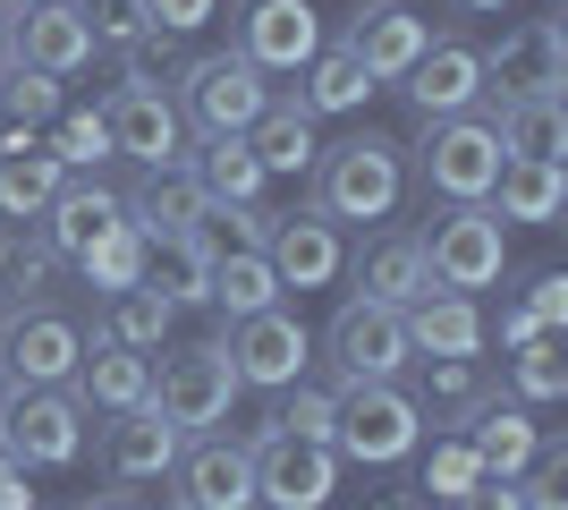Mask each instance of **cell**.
I'll return each mask as SVG.
<instances>
[{"mask_svg":"<svg viewBox=\"0 0 568 510\" xmlns=\"http://www.w3.org/2000/svg\"><path fill=\"white\" fill-rule=\"evenodd\" d=\"M399 196H407V146H390L382 128H356L314 153V213L323 221H382Z\"/></svg>","mask_w":568,"mask_h":510,"instance_id":"1","label":"cell"},{"mask_svg":"<svg viewBox=\"0 0 568 510\" xmlns=\"http://www.w3.org/2000/svg\"><path fill=\"white\" fill-rule=\"evenodd\" d=\"M0 451L26 468H77L85 460V409L69 383H9L0 391Z\"/></svg>","mask_w":568,"mask_h":510,"instance_id":"2","label":"cell"},{"mask_svg":"<svg viewBox=\"0 0 568 510\" xmlns=\"http://www.w3.org/2000/svg\"><path fill=\"white\" fill-rule=\"evenodd\" d=\"M425 434V409L407 400L399 383H339V409H332V451L356 468H399Z\"/></svg>","mask_w":568,"mask_h":510,"instance_id":"3","label":"cell"},{"mask_svg":"<svg viewBox=\"0 0 568 510\" xmlns=\"http://www.w3.org/2000/svg\"><path fill=\"white\" fill-rule=\"evenodd\" d=\"M263 102H272V86H263V69L246 51H204V60H187V77H179V120H187L195 137H246Z\"/></svg>","mask_w":568,"mask_h":510,"instance_id":"4","label":"cell"},{"mask_svg":"<svg viewBox=\"0 0 568 510\" xmlns=\"http://www.w3.org/2000/svg\"><path fill=\"white\" fill-rule=\"evenodd\" d=\"M221 358H230L237 391H288V383H306V366H314V332L288 307H255V316H230Z\"/></svg>","mask_w":568,"mask_h":510,"instance_id":"5","label":"cell"},{"mask_svg":"<svg viewBox=\"0 0 568 510\" xmlns=\"http://www.w3.org/2000/svg\"><path fill=\"white\" fill-rule=\"evenodd\" d=\"M323 358H332L339 383H399V366L416 358L407 349V323L399 307H382V298H339V316L323 323Z\"/></svg>","mask_w":568,"mask_h":510,"instance_id":"6","label":"cell"},{"mask_svg":"<svg viewBox=\"0 0 568 510\" xmlns=\"http://www.w3.org/2000/svg\"><path fill=\"white\" fill-rule=\"evenodd\" d=\"M230 400H237V374H230V358H221V340L170 349L162 374H153V409H162L179 434H213V426H230Z\"/></svg>","mask_w":568,"mask_h":510,"instance_id":"7","label":"cell"},{"mask_svg":"<svg viewBox=\"0 0 568 510\" xmlns=\"http://www.w3.org/2000/svg\"><path fill=\"white\" fill-rule=\"evenodd\" d=\"M425 264L442 290H493L500 272H509V239H500V213L493 204H450V213L425 230Z\"/></svg>","mask_w":568,"mask_h":510,"instance_id":"8","label":"cell"},{"mask_svg":"<svg viewBox=\"0 0 568 510\" xmlns=\"http://www.w3.org/2000/svg\"><path fill=\"white\" fill-rule=\"evenodd\" d=\"M339 493V451L306 434H255V502L263 510H323Z\"/></svg>","mask_w":568,"mask_h":510,"instance_id":"9","label":"cell"},{"mask_svg":"<svg viewBox=\"0 0 568 510\" xmlns=\"http://www.w3.org/2000/svg\"><path fill=\"white\" fill-rule=\"evenodd\" d=\"M500 179V137L493 120H475V111H458V120H433L425 137V188L442 196V204H484Z\"/></svg>","mask_w":568,"mask_h":510,"instance_id":"10","label":"cell"},{"mask_svg":"<svg viewBox=\"0 0 568 510\" xmlns=\"http://www.w3.org/2000/svg\"><path fill=\"white\" fill-rule=\"evenodd\" d=\"M77 358H85V332L60 307H9L0 316V383H69Z\"/></svg>","mask_w":568,"mask_h":510,"instance_id":"11","label":"cell"},{"mask_svg":"<svg viewBox=\"0 0 568 510\" xmlns=\"http://www.w3.org/2000/svg\"><path fill=\"white\" fill-rule=\"evenodd\" d=\"M102 120H111V153H128L136 170H179L187 162V120H179V102H170L162 86H111Z\"/></svg>","mask_w":568,"mask_h":510,"instance_id":"12","label":"cell"},{"mask_svg":"<svg viewBox=\"0 0 568 510\" xmlns=\"http://www.w3.org/2000/svg\"><path fill=\"white\" fill-rule=\"evenodd\" d=\"M179 502L187 510H255V442H230V434H187L179 442Z\"/></svg>","mask_w":568,"mask_h":510,"instance_id":"13","label":"cell"},{"mask_svg":"<svg viewBox=\"0 0 568 510\" xmlns=\"http://www.w3.org/2000/svg\"><path fill=\"white\" fill-rule=\"evenodd\" d=\"M94 26H85V9L77 0H34V9H9V60H26V69L43 77H77L94 69Z\"/></svg>","mask_w":568,"mask_h":510,"instance_id":"14","label":"cell"},{"mask_svg":"<svg viewBox=\"0 0 568 510\" xmlns=\"http://www.w3.org/2000/svg\"><path fill=\"white\" fill-rule=\"evenodd\" d=\"M568 86V26L526 18L518 34H500L484 51V94H560Z\"/></svg>","mask_w":568,"mask_h":510,"instance_id":"15","label":"cell"},{"mask_svg":"<svg viewBox=\"0 0 568 510\" xmlns=\"http://www.w3.org/2000/svg\"><path fill=\"white\" fill-rule=\"evenodd\" d=\"M237 51H246L263 77H297L314 51H323L314 0H246V9H237Z\"/></svg>","mask_w":568,"mask_h":510,"instance_id":"16","label":"cell"},{"mask_svg":"<svg viewBox=\"0 0 568 510\" xmlns=\"http://www.w3.org/2000/svg\"><path fill=\"white\" fill-rule=\"evenodd\" d=\"M179 426H170L153 400H136V409H111V426H102V477L111 486H162L170 460H179Z\"/></svg>","mask_w":568,"mask_h":510,"instance_id":"17","label":"cell"},{"mask_svg":"<svg viewBox=\"0 0 568 510\" xmlns=\"http://www.w3.org/2000/svg\"><path fill=\"white\" fill-rule=\"evenodd\" d=\"M263 264H272V281L281 290H323V281H339V221H323L306 204V213H272V230H263Z\"/></svg>","mask_w":568,"mask_h":510,"instance_id":"18","label":"cell"},{"mask_svg":"<svg viewBox=\"0 0 568 510\" xmlns=\"http://www.w3.org/2000/svg\"><path fill=\"white\" fill-rule=\"evenodd\" d=\"M339 43L365 60V77H374V86H399V77L416 69V51L433 43V26L416 18V9H399V0H365V9L348 18V34H339Z\"/></svg>","mask_w":568,"mask_h":510,"instance_id":"19","label":"cell"},{"mask_svg":"<svg viewBox=\"0 0 568 510\" xmlns=\"http://www.w3.org/2000/svg\"><path fill=\"white\" fill-rule=\"evenodd\" d=\"M399 94L425 111V120H458L484 102V51L475 43H425L416 51V69L399 77Z\"/></svg>","mask_w":568,"mask_h":510,"instance_id":"20","label":"cell"},{"mask_svg":"<svg viewBox=\"0 0 568 510\" xmlns=\"http://www.w3.org/2000/svg\"><path fill=\"white\" fill-rule=\"evenodd\" d=\"M119 221H128V196L94 188V179H60V196L43 204V247L60 256V264H77L94 239H111Z\"/></svg>","mask_w":568,"mask_h":510,"instance_id":"21","label":"cell"},{"mask_svg":"<svg viewBox=\"0 0 568 510\" xmlns=\"http://www.w3.org/2000/svg\"><path fill=\"white\" fill-rule=\"evenodd\" d=\"M399 323L416 358H475L484 349V307L467 290H425L416 307H399Z\"/></svg>","mask_w":568,"mask_h":510,"instance_id":"22","label":"cell"},{"mask_svg":"<svg viewBox=\"0 0 568 510\" xmlns=\"http://www.w3.org/2000/svg\"><path fill=\"white\" fill-rule=\"evenodd\" d=\"M356 290L365 298H382V307H416L425 290H442L433 281V264H425V239L416 230H382L365 256H356Z\"/></svg>","mask_w":568,"mask_h":510,"instance_id":"23","label":"cell"},{"mask_svg":"<svg viewBox=\"0 0 568 510\" xmlns=\"http://www.w3.org/2000/svg\"><path fill=\"white\" fill-rule=\"evenodd\" d=\"M69 391H77V409H136V400H153V366H144V349L85 340V358H77Z\"/></svg>","mask_w":568,"mask_h":510,"instance_id":"24","label":"cell"},{"mask_svg":"<svg viewBox=\"0 0 568 510\" xmlns=\"http://www.w3.org/2000/svg\"><path fill=\"white\" fill-rule=\"evenodd\" d=\"M493 137H500V153H518V162H560L568 153V102L560 94H500Z\"/></svg>","mask_w":568,"mask_h":510,"instance_id":"25","label":"cell"},{"mask_svg":"<svg viewBox=\"0 0 568 510\" xmlns=\"http://www.w3.org/2000/svg\"><path fill=\"white\" fill-rule=\"evenodd\" d=\"M246 153L263 162V179H297V170H314V111L306 102H263L255 128H246Z\"/></svg>","mask_w":568,"mask_h":510,"instance_id":"26","label":"cell"},{"mask_svg":"<svg viewBox=\"0 0 568 510\" xmlns=\"http://www.w3.org/2000/svg\"><path fill=\"white\" fill-rule=\"evenodd\" d=\"M500 221H560L568 213V170L560 162H518V153H500V179L484 196Z\"/></svg>","mask_w":568,"mask_h":510,"instance_id":"27","label":"cell"},{"mask_svg":"<svg viewBox=\"0 0 568 510\" xmlns=\"http://www.w3.org/2000/svg\"><path fill=\"white\" fill-rule=\"evenodd\" d=\"M204 281H213V256L195 247V230H153L144 239V290H162L170 307H204Z\"/></svg>","mask_w":568,"mask_h":510,"instance_id":"28","label":"cell"},{"mask_svg":"<svg viewBox=\"0 0 568 510\" xmlns=\"http://www.w3.org/2000/svg\"><path fill=\"white\" fill-rule=\"evenodd\" d=\"M467 442H475V460L493 468V477H518L535 451H544V426L526 409H500V400H484V409L467 417Z\"/></svg>","mask_w":568,"mask_h":510,"instance_id":"29","label":"cell"},{"mask_svg":"<svg viewBox=\"0 0 568 510\" xmlns=\"http://www.w3.org/2000/svg\"><path fill=\"white\" fill-rule=\"evenodd\" d=\"M60 153L51 146H18V153H0V221H43V204L60 196Z\"/></svg>","mask_w":568,"mask_h":510,"instance_id":"30","label":"cell"},{"mask_svg":"<svg viewBox=\"0 0 568 510\" xmlns=\"http://www.w3.org/2000/svg\"><path fill=\"white\" fill-rule=\"evenodd\" d=\"M187 170L213 204H255L263 196V162L246 153V137H204V153H187Z\"/></svg>","mask_w":568,"mask_h":510,"instance_id":"31","label":"cell"},{"mask_svg":"<svg viewBox=\"0 0 568 510\" xmlns=\"http://www.w3.org/2000/svg\"><path fill=\"white\" fill-rule=\"evenodd\" d=\"M170 307L162 290H144V281H128V290H111V307H102V332L94 340H111V349H162L170 340Z\"/></svg>","mask_w":568,"mask_h":510,"instance_id":"32","label":"cell"},{"mask_svg":"<svg viewBox=\"0 0 568 510\" xmlns=\"http://www.w3.org/2000/svg\"><path fill=\"white\" fill-rule=\"evenodd\" d=\"M204 307H221V316H255V307H281V281H272V264H263V247H237V256H213Z\"/></svg>","mask_w":568,"mask_h":510,"instance_id":"33","label":"cell"},{"mask_svg":"<svg viewBox=\"0 0 568 510\" xmlns=\"http://www.w3.org/2000/svg\"><path fill=\"white\" fill-rule=\"evenodd\" d=\"M365 94H374V77H365V60H356L348 43H323V51L306 60V94H297V102H306L314 120H332V111H356Z\"/></svg>","mask_w":568,"mask_h":510,"instance_id":"34","label":"cell"},{"mask_svg":"<svg viewBox=\"0 0 568 510\" xmlns=\"http://www.w3.org/2000/svg\"><path fill=\"white\" fill-rule=\"evenodd\" d=\"M195 213H204V188H195L187 162H179V170H153V188L128 204V221H136L144 239H153V230H187Z\"/></svg>","mask_w":568,"mask_h":510,"instance_id":"35","label":"cell"},{"mask_svg":"<svg viewBox=\"0 0 568 510\" xmlns=\"http://www.w3.org/2000/svg\"><path fill=\"white\" fill-rule=\"evenodd\" d=\"M77 272H85L94 290H128V281H144V230H136V221H119L111 239H94L85 256H77Z\"/></svg>","mask_w":568,"mask_h":510,"instance_id":"36","label":"cell"},{"mask_svg":"<svg viewBox=\"0 0 568 510\" xmlns=\"http://www.w3.org/2000/svg\"><path fill=\"white\" fill-rule=\"evenodd\" d=\"M509 391H518L526 409H544V400H568V358H560V340H526L518 358H509Z\"/></svg>","mask_w":568,"mask_h":510,"instance_id":"37","label":"cell"},{"mask_svg":"<svg viewBox=\"0 0 568 510\" xmlns=\"http://www.w3.org/2000/svg\"><path fill=\"white\" fill-rule=\"evenodd\" d=\"M51 153H60V170H94L102 153H111V120L102 111H51Z\"/></svg>","mask_w":568,"mask_h":510,"instance_id":"38","label":"cell"},{"mask_svg":"<svg viewBox=\"0 0 568 510\" xmlns=\"http://www.w3.org/2000/svg\"><path fill=\"white\" fill-rule=\"evenodd\" d=\"M0 111L9 120H51L60 111V77H43V69H26V60H0Z\"/></svg>","mask_w":568,"mask_h":510,"instance_id":"39","label":"cell"},{"mask_svg":"<svg viewBox=\"0 0 568 510\" xmlns=\"http://www.w3.org/2000/svg\"><path fill=\"white\" fill-rule=\"evenodd\" d=\"M60 264L43 239H26V221H0V290H43V272Z\"/></svg>","mask_w":568,"mask_h":510,"instance_id":"40","label":"cell"},{"mask_svg":"<svg viewBox=\"0 0 568 510\" xmlns=\"http://www.w3.org/2000/svg\"><path fill=\"white\" fill-rule=\"evenodd\" d=\"M518 502L526 510H568V451L560 442H544V451L518 468Z\"/></svg>","mask_w":568,"mask_h":510,"instance_id":"41","label":"cell"},{"mask_svg":"<svg viewBox=\"0 0 568 510\" xmlns=\"http://www.w3.org/2000/svg\"><path fill=\"white\" fill-rule=\"evenodd\" d=\"M332 409H339V391H306V383H288V400H281V434H306V442H332Z\"/></svg>","mask_w":568,"mask_h":510,"instance_id":"42","label":"cell"},{"mask_svg":"<svg viewBox=\"0 0 568 510\" xmlns=\"http://www.w3.org/2000/svg\"><path fill=\"white\" fill-rule=\"evenodd\" d=\"M85 9V26H94V43L119 51V43H136V34H153V18H144V0H77Z\"/></svg>","mask_w":568,"mask_h":510,"instance_id":"43","label":"cell"},{"mask_svg":"<svg viewBox=\"0 0 568 510\" xmlns=\"http://www.w3.org/2000/svg\"><path fill=\"white\" fill-rule=\"evenodd\" d=\"M475 477H493V468L475 460V442H467V434H458V442H442V451L425 460V493H442V502H450V493H467Z\"/></svg>","mask_w":568,"mask_h":510,"instance_id":"44","label":"cell"},{"mask_svg":"<svg viewBox=\"0 0 568 510\" xmlns=\"http://www.w3.org/2000/svg\"><path fill=\"white\" fill-rule=\"evenodd\" d=\"M425 366H433V400H442V409H458V417L484 409V374H475V358H425Z\"/></svg>","mask_w":568,"mask_h":510,"instance_id":"45","label":"cell"},{"mask_svg":"<svg viewBox=\"0 0 568 510\" xmlns=\"http://www.w3.org/2000/svg\"><path fill=\"white\" fill-rule=\"evenodd\" d=\"M221 0H144V18H153V34H195V26H213Z\"/></svg>","mask_w":568,"mask_h":510,"instance_id":"46","label":"cell"},{"mask_svg":"<svg viewBox=\"0 0 568 510\" xmlns=\"http://www.w3.org/2000/svg\"><path fill=\"white\" fill-rule=\"evenodd\" d=\"M450 510H526V502H518V477H475L467 493H450Z\"/></svg>","mask_w":568,"mask_h":510,"instance_id":"47","label":"cell"},{"mask_svg":"<svg viewBox=\"0 0 568 510\" xmlns=\"http://www.w3.org/2000/svg\"><path fill=\"white\" fill-rule=\"evenodd\" d=\"M526 316L544 323V332H551V323H568V272H544V281H535V298H526Z\"/></svg>","mask_w":568,"mask_h":510,"instance_id":"48","label":"cell"},{"mask_svg":"<svg viewBox=\"0 0 568 510\" xmlns=\"http://www.w3.org/2000/svg\"><path fill=\"white\" fill-rule=\"evenodd\" d=\"M0 510H34V468L0 451Z\"/></svg>","mask_w":568,"mask_h":510,"instance_id":"49","label":"cell"},{"mask_svg":"<svg viewBox=\"0 0 568 510\" xmlns=\"http://www.w3.org/2000/svg\"><path fill=\"white\" fill-rule=\"evenodd\" d=\"M535 332H544V323L526 316V307H509V316H500V340H509V349H526V340H535Z\"/></svg>","mask_w":568,"mask_h":510,"instance_id":"50","label":"cell"},{"mask_svg":"<svg viewBox=\"0 0 568 510\" xmlns=\"http://www.w3.org/2000/svg\"><path fill=\"white\" fill-rule=\"evenodd\" d=\"M77 510H136L128 493H102V502H77Z\"/></svg>","mask_w":568,"mask_h":510,"instance_id":"51","label":"cell"},{"mask_svg":"<svg viewBox=\"0 0 568 510\" xmlns=\"http://www.w3.org/2000/svg\"><path fill=\"white\" fill-rule=\"evenodd\" d=\"M458 9H475V18H500V9H509V0H458Z\"/></svg>","mask_w":568,"mask_h":510,"instance_id":"52","label":"cell"},{"mask_svg":"<svg viewBox=\"0 0 568 510\" xmlns=\"http://www.w3.org/2000/svg\"><path fill=\"white\" fill-rule=\"evenodd\" d=\"M0 60H9V9H0Z\"/></svg>","mask_w":568,"mask_h":510,"instance_id":"53","label":"cell"},{"mask_svg":"<svg viewBox=\"0 0 568 510\" xmlns=\"http://www.w3.org/2000/svg\"><path fill=\"white\" fill-rule=\"evenodd\" d=\"M9 9H34V0H9Z\"/></svg>","mask_w":568,"mask_h":510,"instance_id":"54","label":"cell"},{"mask_svg":"<svg viewBox=\"0 0 568 510\" xmlns=\"http://www.w3.org/2000/svg\"><path fill=\"white\" fill-rule=\"evenodd\" d=\"M374 510H399V502H374Z\"/></svg>","mask_w":568,"mask_h":510,"instance_id":"55","label":"cell"},{"mask_svg":"<svg viewBox=\"0 0 568 510\" xmlns=\"http://www.w3.org/2000/svg\"><path fill=\"white\" fill-rule=\"evenodd\" d=\"M179 510H187V502H179Z\"/></svg>","mask_w":568,"mask_h":510,"instance_id":"56","label":"cell"}]
</instances>
